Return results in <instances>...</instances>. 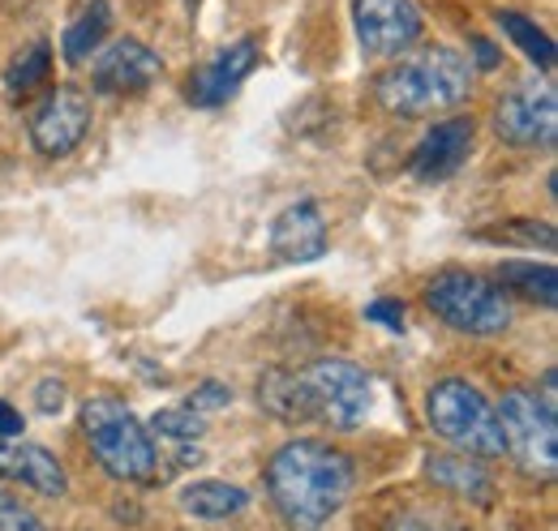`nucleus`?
Returning <instances> with one entry per match:
<instances>
[{"label": "nucleus", "instance_id": "nucleus-9", "mask_svg": "<svg viewBox=\"0 0 558 531\" xmlns=\"http://www.w3.org/2000/svg\"><path fill=\"white\" fill-rule=\"evenodd\" d=\"M494 129L511 146H555L558 95L555 86H520L498 103Z\"/></svg>", "mask_w": 558, "mask_h": 531}, {"label": "nucleus", "instance_id": "nucleus-6", "mask_svg": "<svg viewBox=\"0 0 558 531\" xmlns=\"http://www.w3.org/2000/svg\"><path fill=\"white\" fill-rule=\"evenodd\" d=\"M498 429H502V450L529 476H555L558 467V429L555 407H546L533 391H507L498 407Z\"/></svg>", "mask_w": 558, "mask_h": 531}, {"label": "nucleus", "instance_id": "nucleus-1", "mask_svg": "<svg viewBox=\"0 0 558 531\" xmlns=\"http://www.w3.org/2000/svg\"><path fill=\"white\" fill-rule=\"evenodd\" d=\"M267 493L292 531H318L352 493V464L327 442L296 437L267 467Z\"/></svg>", "mask_w": 558, "mask_h": 531}, {"label": "nucleus", "instance_id": "nucleus-24", "mask_svg": "<svg viewBox=\"0 0 558 531\" xmlns=\"http://www.w3.org/2000/svg\"><path fill=\"white\" fill-rule=\"evenodd\" d=\"M0 531H44V523H39V515L22 497L0 489Z\"/></svg>", "mask_w": 558, "mask_h": 531}, {"label": "nucleus", "instance_id": "nucleus-4", "mask_svg": "<svg viewBox=\"0 0 558 531\" xmlns=\"http://www.w3.org/2000/svg\"><path fill=\"white\" fill-rule=\"evenodd\" d=\"M429 429L456 446L460 455H477V459H498L502 455V429H498V411L486 403V395L460 378H447L429 391Z\"/></svg>", "mask_w": 558, "mask_h": 531}, {"label": "nucleus", "instance_id": "nucleus-26", "mask_svg": "<svg viewBox=\"0 0 558 531\" xmlns=\"http://www.w3.org/2000/svg\"><path fill=\"white\" fill-rule=\"evenodd\" d=\"M365 318L378 322V326H387V331H404V305L400 300H374L365 309Z\"/></svg>", "mask_w": 558, "mask_h": 531}, {"label": "nucleus", "instance_id": "nucleus-23", "mask_svg": "<svg viewBox=\"0 0 558 531\" xmlns=\"http://www.w3.org/2000/svg\"><path fill=\"white\" fill-rule=\"evenodd\" d=\"M155 433H163V437H172V442H194V437L203 433V420H198V411H190V407H168V411L155 416Z\"/></svg>", "mask_w": 558, "mask_h": 531}, {"label": "nucleus", "instance_id": "nucleus-7", "mask_svg": "<svg viewBox=\"0 0 558 531\" xmlns=\"http://www.w3.org/2000/svg\"><path fill=\"white\" fill-rule=\"evenodd\" d=\"M301 386L310 398V420H323L340 433H352L369 411V378L352 360H314L310 369H301Z\"/></svg>", "mask_w": 558, "mask_h": 531}, {"label": "nucleus", "instance_id": "nucleus-13", "mask_svg": "<svg viewBox=\"0 0 558 531\" xmlns=\"http://www.w3.org/2000/svg\"><path fill=\"white\" fill-rule=\"evenodd\" d=\"M469 150H473V121H464V116L442 121L425 133L421 146L413 150V172L421 181H447L451 172H460Z\"/></svg>", "mask_w": 558, "mask_h": 531}, {"label": "nucleus", "instance_id": "nucleus-28", "mask_svg": "<svg viewBox=\"0 0 558 531\" xmlns=\"http://www.w3.org/2000/svg\"><path fill=\"white\" fill-rule=\"evenodd\" d=\"M387 531H460V528H447V523H434V519H425V515H400V519H391Z\"/></svg>", "mask_w": 558, "mask_h": 531}, {"label": "nucleus", "instance_id": "nucleus-3", "mask_svg": "<svg viewBox=\"0 0 558 531\" xmlns=\"http://www.w3.org/2000/svg\"><path fill=\"white\" fill-rule=\"evenodd\" d=\"M82 433L95 450V459L104 464L108 476L117 480H138V484H150L155 480V442L150 433L142 429V420L117 398H90L82 407Z\"/></svg>", "mask_w": 558, "mask_h": 531}, {"label": "nucleus", "instance_id": "nucleus-31", "mask_svg": "<svg viewBox=\"0 0 558 531\" xmlns=\"http://www.w3.org/2000/svg\"><path fill=\"white\" fill-rule=\"evenodd\" d=\"M473 48H477V65H482V69L498 65V52H494V44H486V39H473Z\"/></svg>", "mask_w": 558, "mask_h": 531}, {"label": "nucleus", "instance_id": "nucleus-11", "mask_svg": "<svg viewBox=\"0 0 558 531\" xmlns=\"http://www.w3.org/2000/svg\"><path fill=\"white\" fill-rule=\"evenodd\" d=\"M159 73H163V65L146 44L121 39L95 61V90H104V95H138Z\"/></svg>", "mask_w": 558, "mask_h": 531}, {"label": "nucleus", "instance_id": "nucleus-10", "mask_svg": "<svg viewBox=\"0 0 558 531\" xmlns=\"http://www.w3.org/2000/svg\"><path fill=\"white\" fill-rule=\"evenodd\" d=\"M90 129V99L77 86H57L31 116V141L39 155L61 159Z\"/></svg>", "mask_w": 558, "mask_h": 531}, {"label": "nucleus", "instance_id": "nucleus-14", "mask_svg": "<svg viewBox=\"0 0 558 531\" xmlns=\"http://www.w3.org/2000/svg\"><path fill=\"white\" fill-rule=\"evenodd\" d=\"M271 249L283 262H314L327 254V223L323 210L314 201H296L288 206L271 227Z\"/></svg>", "mask_w": 558, "mask_h": 531}, {"label": "nucleus", "instance_id": "nucleus-21", "mask_svg": "<svg viewBox=\"0 0 558 531\" xmlns=\"http://www.w3.org/2000/svg\"><path fill=\"white\" fill-rule=\"evenodd\" d=\"M498 26L520 44V52H524L533 65H542V69L555 65V44H550V35H542L529 17H520V13H498Z\"/></svg>", "mask_w": 558, "mask_h": 531}, {"label": "nucleus", "instance_id": "nucleus-8", "mask_svg": "<svg viewBox=\"0 0 558 531\" xmlns=\"http://www.w3.org/2000/svg\"><path fill=\"white\" fill-rule=\"evenodd\" d=\"M352 17H356V39L369 57H400L409 44H417L425 26L417 0H356Z\"/></svg>", "mask_w": 558, "mask_h": 531}, {"label": "nucleus", "instance_id": "nucleus-16", "mask_svg": "<svg viewBox=\"0 0 558 531\" xmlns=\"http://www.w3.org/2000/svg\"><path fill=\"white\" fill-rule=\"evenodd\" d=\"M425 476L438 484V489H447V493H456V497H469V502H477V506H489L494 502V480H489V471L482 464H469V455L460 459V455H434L429 464H425Z\"/></svg>", "mask_w": 558, "mask_h": 531}, {"label": "nucleus", "instance_id": "nucleus-27", "mask_svg": "<svg viewBox=\"0 0 558 531\" xmlns=\"http://www.w3.org/2000/svg\"><path fill=\"white\" fill-rule=\"evenodd\" d=\"M35 407L44 411V416H52V411H61L65 407V386L61 382H39V391H35Z\"/></svg>", "mask_w": 558, "mask_h": 531}, {"label": "nucleus", "instance_id": "nucleus-5", "mask_svg": "<svg viewBox=\"0 0 558 531\" xmlns=\"http://www.w3.org/2000/svg\"><path fill=\"white\" fill-rule=\"evenodd\" d=\"M425 305L451 331L473 334V338H489V334H502L511 326V300H507V292L486 283L482 274H464V270L434 274L429 287H425Z\"/></svg>", "mask_w": 558, "mask_h": 531}, {"label": "nucleus", "instance_id": "nucleus-29", "mask_svg": "<svg viewBox=\"0 0 558 531\" xmlns=\"http://www.w3.org/2000/svg\"><path fill=\"white\" fill-rule=\"evenodd\" d=\"M228 398H232L228 386H219V382H203V386H198V395H194V407H223Z\"/></svg>", "mask_w": 558, "mask_h": 531}, {"label": "nucleus", "instance_id": "nucleus-12", "mask_svg": "<svg viewBox=\"0 0 558 531\" xmlns=\"http://www.w3.org/2000/svg\"><path fill=\"white\" fill-rule=\"evenodd\" d=\"M0 476L13 480V484H26L44 497H65L70 493V476L61 459L35 442H0Z\"/></svg>", "mask_w": 558, "mask_h": 531}, {"label": "nucleus", "instance_id": "nucleus-17", "mask_svg": "<svg viewBox=\"0 0 558 531\" xmlns=\"http://www.w3.org/2000/svg\"><path fill=\"white\" fill-rule=\"evenodd\" d=\"M258 398L263 407L288 420V424H305L310 420V398H305V386H301V373L292 369H271L263 382H258Z\"/></svg>", "mask_w": 558, "mask_h": 531}, {"label": "nucleus", "instance_id": "nucleus-30", "mask_svg": "<svg viewBox=\"0 0 558 531\" xmlns=\"http://www.w3.org/2000/svg\"><path fill=\"white\" fill-rule=\"evenodd\" d=\"M17 433H22V416H17L9 403H0V437H4V442H13Z\"/></svg>", "mask_w": 558, "mask_h": 531}, {"label": "nucleus", "instance_id": "nucleus-22", "mask_svg": "<svg viewBox=\"0 0 558 531\" xmlns=\"http://www.w3.org/2000/svg\"><path fill=\"white\" fill-rule=\"evenodd\" d=\"M48 65H52V48H48V44H35L31 52H22V57L9 65V73H4L9 95H13V99L31 95V90H35V86L48 77Z\"/></svg>", "mask_w": 558, "mask_h": 531}, {"label": "nucleus", "instance_id": "nucleus-15", "mask_svg": "<svg viewBox=\"0 0 558 531\" xmlns=\"http://www.w3.org/2000/svg\"><path fill=\"white\" fill-rule=\"evenodd\" d=\"M254 65H258V39H241V44L223 48L207 69H198V73L190 77V103H198V108L223 103V99L245 82V73Z\"/></svg>", "mask_w": 558, "mask_h": 531}, {"label": "nucleus", "instance_id": "nucleus-25", "mask_svg": "<svg viewBox=\"0 0 558 531\" xmlns=\"http://www.w3.org/2000/svg\"><path fill=\"white\" fill-rule=\"evenodd\" d=\"M524 227H498V232H486L489 240H524V245H546V249H555V227H537V223H529V219H520Z\"/></svg>", "mask_w": 558, "mask_h": 531}, {"label": "nucleus", "instance_id": "nucleus-20", "mask_svg": "<svg viewBox=\"0 0 558 531\" xmlns=\"http://www.w3.org/2000/svg\"><path fill=\"white\" fill-rule=\"evenodd\" d=\"M108 22H112V4H108V0H95V4L82 13V22H73L70 30H65V61H73V65L86 61V52L99 48Z\"/></svg>", "mask_w": 558, "mask_h": 531}, {"label": "nucleus", "instance_id": "nucleus-2", "mask_svg": "<svg viewBox=\"0 0 558 531\" xmlns=\"http://www.w3.org/2000/svg\"><path fill=\"white\" fill-rule=\"evenodd\" d=\"M473 90V61L456 48H425L404 57L378 77V99L396 116H434L451 112Z\"/></svg>", "mask_w": 558, "mask_h": 531}, {"label": "nucleus", "instance_id": "nucleus-18", "mask_svg": "<svg viewBox=\"0 0 558 531\" xmlns=\"http://www.w3.org/2000/svg\"><path fill=\"white\" fill-rule=\"evenodd\" d=\"M245 502H250V493L228 484V480H198L181 493V506L198 519H228V515L245 510Z\"/></svg>", "mask_w": 558, "mask_h": 531}, {"label": "nucleus", "instance_id": "nucleus-19", "mask_svg": "<svg viewBox=\"0 0 558 531\" xmlns=\"http://www.w3.org/2000/svg\"><path fill=\"white\" fill-rule=\"evenodd\" d=\"M498 283L529 296V300H542V305H555L558 300V279L555 266H537V262H502L498 266Z\"/></svg>", "mask_w": 558, "mask_h": 531}]
</instances>
